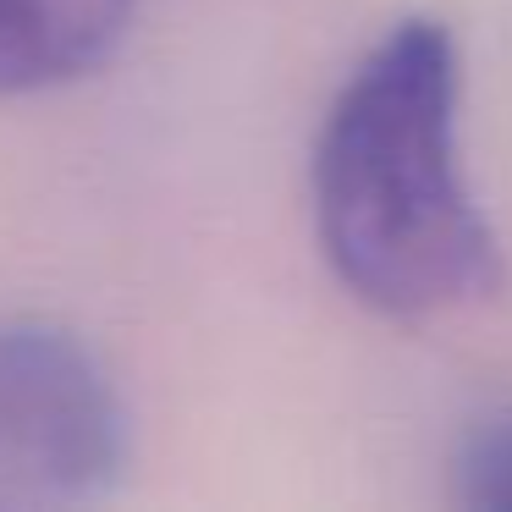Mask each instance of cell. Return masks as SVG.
Listing matches in <instances>:
<instances>
[{
  "label": "cell",
  "instance_id": "obj_4",
  "mask_svg": "<svg viewBox=\"0 0 512 512\" xmlns=\"http://www.w3.org/2000/svg\"><path fill=\"white\" fill-rule=\"evenodd\" d=\"M452 490L474 512H512V408L474 419L452 457Z\"/></svg>",
  "mask_w": 512,
  "mask_h": 512
},
{
  "label": "cell",
  "instance_id": "obj_2",
  "mask_svg": "<svg viewBox=\"0 0 512 512\" xmlns=\"http://www.w3.org/2000/svg\"><path fill=\"white\" fill-rule=\"evenodd\" d=\"M127 468V408L78 331L0 320V512H56L111 496Z\"/></svg>",
  "mask_w": 512,
  "mask_h": 512
},
{
  "label": "cell",
  "instance_id": "obj_1",
  "mask_svg": "<svg viewBox=\"0 0 512 512\" xmlns=\"http://www.w3.org/2000/svg\"><path fill=\"white\" fill-rule=\"evenodd\" d=\"M309 193L331 276L386 320H441L507 287L501 237L463 171V56L435 17L391 23L347 72Z\"/></svg>",
  "mask_w": 512,
  "mask_h": 512
},
{
  "label": "cell",
  "instance_id": "obj_3",
  "mask_svg": "<svg viewBox=\"0 0 512 512\" xmlns=\"http://www.w3.org/2000/svg\"><path fill=\"white\" fill-rule=\"evenodd\" d=\"M138 0H0V100L89 78L116 56Z\"/></svg>",
  "mask_w": 512,
  "mask_h": 512
}]
</instances>
